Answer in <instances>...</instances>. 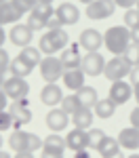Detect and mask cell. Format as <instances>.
<instances>
[{"label": "cell", "instance_id": "20", "mask_svg": "<svg viewBox=\"0 0 139 158\" xmlns=\"http://www.w3.org/2000/svg\"><path fill=\"white\" fill-rule=\"evenodd\" d=\"M61 63H63V68H65V70H74V68H80V63H82V57H80L78 44H67V47L61 51Z\"/></svg>", "mask_w": 139, "mask_h": 158}, {"label": "cell", "instance_id": "34", "mask_svg": "<svg viewBox=\"0 0 139 158\" xmlns=\"http://www.w3.org/2000/svg\"><path fill=\"white\" fill-rule=\"evenodd\" d=\"M13 127V116L9 110H0V133H4V131H9Z\"/></svg>", "mask_w": 139, "mask_h": 158}, {"label": "cell", "instance_id": "45", "mask_svg": "<svg viewBox=\"0 0 139 158\" xmlns=\"http://www.w3.org/2000/svg\"><path fill=\"white\" fill-rule=\"evenodd\" d=\"M6 38H9V32H4V27L0 25V49H2V44L6 42Z\"/></svg>", "mask_w": 139, "mask_h": 158}, {"label": "cell", "instance_id": "47", "mask_svg": "<svg viewBox=\"0 0 139 158\" xmlns=\"http://www.w3.org/2000/svg\"><path fill=\"white\" fill-rule=\"evenodd\" d=\"M133 95H135V99H137V103H139V85H135V89H133Z\"/></svg>", "mask_w": 139, "mask_h": 158}, {"label": "cell", "instance_id": "28", "mask_svg": "<svg viewBox=\"0 0 139 158\" xmlns=\"http://www.w3.org/2000/svg\"><path fill=\"white\" fill-rule=\"evenodd\" d=\"M80 108H82V106H80V101H78L76 95H67V97L61 99V110H63V112H67L70 116H74Z\"/></svg>", "mask_w": 139, "mask_h": 158}, {"label": "cell", "instance_id": "16", "mask_svg": "<svg viewBox=\"0 0 139 158\" xmlns=\"http://www.w3.org/2000/svg\"><path fill=\"white\" fill-rule=\"evenodd\" d=\"M55 13H57V17L61 19V25H74V23H78V19H80V11H78V6H74L72 2L59 4V6L55 9Z\"/></svg>", "mask_w": 139, "mask_h": 158}, {"label": "cell", "instance_id": "24", "mask_svg": "<svg viewBox=\"0 0 139 158\" xmlns=\"http://www.w3.org/2000/svg\"><path fill=\"white\" fill-rule=\"evenodd\" d=\"M93 112H95V116H97V118H103V120H108V118H112L114 112H116V103H114L110 97H108V99H99V101L95 103Z\"/></svg>", "mask_w": 139, "mask_h": 158}, {"label": "cell", "instance_id": "44", "mask_svg": "<svg viewBox=\"0 0 139 158\" xmlns=\"http://www.w3.org/2000/svg\"><path fill=\"white\" fill-rule=\"evenodd\" d=\"M74 158H91V152H88L87 148H84V150H78L74 154Z\"/></svg>", "mask_w": 139, "mask_h": 158}, {"label": "cell", "instance_id": "22", "mask_svg": "<svg viewBox=\"0 0 139 158\" xmlns=\"http://www.w3.org/2000/svg\"><path fill=\"white\" fill-rule=\"evenodd\" d=\"M76 97H78V101H80L82 108H95V103L99 101V97H97V89L87 86V85L76 91Z\"/></svg>", "mask_w": 139, "mask_h": 158}, {"label": "cell", "instance_id": "54", "mask_svg": "<svg viewBox=\"0 0 139 158\" xmlns=\"http://www.w3.org/2000/svg\"><path fill=\"white\" fill-rule=\"evenodd\" d=\"M0 2H9V0H0Z\"/></svg>", "mask_w": 139, "mask_h": 158}, {"label": "cell", "instance_id": "53", "mask_svg": "<svg viewBox=\"0 0 139 158\" xmlns=\"http://www.w3.org/2000/svg\"><path fill=\"white\" fill-rule=\"evenodd\" d=\"M2 143H4V141H2V135H0V148H2Z\"/></svg>", "mask_w": 139, "mask_h": 158}, {"label": "cell", "instance_id": "26", "mask_svg": "<svg viewBox=\"0 0 139 158\" xmlns=\"http://www.w3.org/2000/svg\"><path fill=\"white\" fill-rule=\"evenodd\" d=\"M40 53L42 51L40 49H34V47H23V49L19 51V57L25 61V63H30L32 68H36V65H40V61H42V57H40Z\"/></svg>", "mask_w": 139, "mask_h": 158}, {"label": "cell", "instance_id": "49", "mask_svg": "<svg viewBox=\"0 0 139 158\" xmlns=\"http://www.w3.org/2000/svg\"><path fill=\"white\" fill-rule=\"evenodd\" d=\"M0 158H11V154H6V152H0Z\"/></svg>", "mask_w": 139, "mask_h": 158}, {"label": "cell", "instance_id": "35", "mask_svg": "<svg viewBox=\"0 0 139 158\" xmlns=\"http://www.w3.org/2000/svg\"><path fill=\"white\" fill-rule=\"evenodd\" d=\"M13 4L25 15V13H32V9L38 4V0H13Z\"/></svg>", "mask_w": 139, "mask_h": 158}, {"label": "cell", "instance_id": "39", "mask_svg": "<svg viewBox=\"0 0 139 158\" xmlns=\"http://www.w3.org/2000/svg\"><path fill=\"white\" fill-rule=\"evenodd\" d=\"M129 80H131V85H133V86L139 85V65H135V68L131 70V74H129Z\"/></svg>", "mask_w": 139, "mask_h": 158}, {"label": "cell", "instance_id": "42", "mask_svg": "<svg viewBox=\"0 0 139 158\" xmlns=\"http://www.w3.org/2000/svg\"><path fill=\"white\" fill-rule=\"evenodd\" d=\"M42 158H63L61 152H51V150H42Z\"/></svg>", "mask_w": 139, "mask_h": 158}, {"label": "cell", "instance_id": "9", "mask_svg": "<svg viewBox=\"0 0 139 158\" xmlns=\"http://www.w3.org/2000/svg\"><path fill=\"white\" fill-rule=\"evenodd\" d=\"M70 120H72V116H70L67 112H63L61 108H53L49 114H47V118H44L47 127H49L53 133H59V131H63V129L70 124Z\"/></svg>", "mask_w": 139, "mask_h": 158}, {"label": "cell", "instance_id": "6", "mask_svg": "<svg viewBox=\"0 0 139 158\" xmlns=\"http://www.w3.org/2000/svg\"><path fill=\"white\" fill-rule=\"evenodd\" d=\"M2 89L4 93L9 95L11 101H19V99H25L27 93H30V85L25 78H19V76H6V80L2 82Z\"/></svg>", "mask_w": 139, "mask_h": 158}, {"label": "cell", "instance_id": "52", "mask_svg": "<svg viewBox=\"0 0 139 158\" xmlns=\"http://www.w3.org/2000/svg\"><path fill=\"white\" fill-rule=\"evenodd\" d=\"M129 158H139V154H131V156H129Z\"/></svg>", "mask_w": 139, "mask_h": 158}, {"label": "cell", "instance_id": "31", "mask_svg": "<svg viewBox=\"0 0 139 158\" xmlns=\"http://www.w3.org/2000/svg\"><path fill=\"white\" fill-rule=\"evenodd\" d=\"M32 13H34V15H38V17H42L44 21H49L51 15H55V9H53V4H47V2H38L36 6L32 9Z\"/></svg>", "mask_w": 139, "mask_h": 158}, {"label": "cell", "instance_id": "19", "mask_svg": "<svg viewBox=\"0 0 139 158\" xmlns=\"http://www.w3.org/2000/svg\"><path fill=\"white\" fill-rule=\"evenodd\" d=\"M84 78H87V74L82 72V68H74V70H65L61 76L63 85L67 86V89H72V91H78V89H82L84 86Z\"/></svg>", "mask_w": 139, "mask_h": 158}, {"label": "cell", "instance_id": "48", "mask_svg": "<svg viewBox=\"0 0 139 158\" xmlns=\"http://www.w3.org/2000/svg\"><path fill=\"white\" fill-rule=\"evenodd\" d=\"M110 158H125V156H122V152H116V154H112Z\"/></svg>", "mask_w": 139, "mask_h": 158}, {"label": "cell", "instance_id": "15", "mask_svg": "<svg viewBox=\"0 0 139 158\" xmlns=\"http://www.w3.org/2000/svg\"><path fill=\"white\" fill-rule=\"evenodd\" d=\"M61 99H63V93H61V86L59 85L47 82V85L42 86V91H40V101H42L44 106L55 108L57 103H61Z\"/></svg>", "mask_w": 139, "mask_h": 158}, {"label": "cell", "instance_id": "51", "mask_svg": "<svg viewBox=\"0 0 139 158\" xmlns=\"http://www.w3.org/2000/svg\"><path fill=\"white\" fill-rule=\"evenodd\" d=\"M80 2H84V4H91V2H93V0H80Z\"/></svg>", "mask_w": 139, "mask_h": 158}, {"label": "cell", "instance_id": "10", "mask_svg": "<svg viewBox=\"0 0 139 158\" xmlns=\"http://www.w3.org/2000/svg\"><path fill=\"white\" fill-rule=\"evenodd\" d=\"M32 36H34V30H32L27 23H15L11 27V32H9L11 42L15 44V47H21V49L32 42Z\"/></svg>", "mask_w": 139, "mask_h": 158}, {"label": "cell", "instance_id": "3", "mask_svg": "<svg viewBox=\"0 0 139 158\" xmlns=\"http://www.w3.org/2000/svg\"><path fill=\"white\" fill-rule=\"evenodd\" d=\"M9 146L13 152H36V150H42V139L36 133L13 131L9 137Z\"/></svg>", "mask_w": 139, "mask_h": 158}, {"label": "cell", "instance_id": "25", "mask_svg": "<svg viewBox=\"0 0 139 158\" xmlns=\"http://www.w3.org/2000/svg\"><path fill=\"white\" fill-rule=\"evenodd\" d=\"M97 152H99L103 158H110L112 154L120 152V141H118V137H110V135H105V139L101 141V146L97 148Z\"/></svg>", "mask_w": 139, "mask_h": 158}, {"label": "cell", "instance_id": "40", "mask_svg": "<svg viewBox=\"0 0 139 158\" xmlns=\"http://www.w3.org/2000/svg\"><path fill=\"white\" fill-rule=\"evenodd\" d=\"M129 120H131V127H137V129H139V106L133 110V112H131Z\"/></svg>", "mask_w": 139, "mask_h": 158}, {"label": "cell", "instance_id": "33", "mask_svg": "<svg viewBox=\"0 0 139 158\" xmlns=\"http://www.w3.org/2000/svg\"><path fill=\"white\" fill-rule=\"evenodd\" d=\"M27 25H30L34 32H40V30H44V27H47V21H44L42 17L34 15V13H30V15H27Z\"/></svg>", "mask_w": 139, "mask_h": 158}, {"label": "cell", "instance_id": "27", "mask_svg": "<svg viewBox=\"0 0 139 158\" xmlns=\"http://www.w3.org/2000/svg\"><path fill=\"white\" fill-rule=\"evenodd\" d=\"M67 148L65 143V139H63L61 135H49V137H44V141H42V150H51V152H61Z\"/></svg>", "mask_w": 139, "mask_h": 158}, {"label": "cell", "instance_id": "23", "mask_svg": "<svg viewBox=\"0 0 139 158\" xmlns=\"http://www.w3.org/2000/svg\"><path fill=\"white\" fill-rule=\"evenodd\" d=\"M32 65L30 63H25L19 55L15 57V59H11V63H9V74L11 76H19V78H27L30 74H32Z\"/></svg>", "mask_w": 139, "mask_h": 158}, {"label": "cell", "instance_id": "46", "mask_svg": "<svg viewBox=\"0 0 139 158\" xmlns=\"http://www.w3.org/2000/svg\"><path fill=\"white\" fill-rule=\"evenodd\" d=\"M13 158H34V154L32 152H17Z\"/></svg>", "mask_w": 139, "mask_h": 158}, {"label": "cell", "instance_id": "55", "mask_svg": "<svg viewBox=\"0 0 139 158\" xmlns=\"http://www.w3.org/2000/svg\"><path fill=\"white\" fill-rule=\"evenodd\" d=\"M137 9H139V0H137Z\"/></svg>", "mask_w": 139, "mask_h": 158}, {"label": "cell", "instance_id": "38", "mask_svg": "<svg viewBox=\"0 0 139 158\" xmlns=\"http://www.w3.org/2000/svg\"><path fill=\"white\" fill-rule=\"evenodd\" d=\"M116 2V6H122V9H133V6H137V0H114Z\"/></svg>", "mask_w": 139, "mask_h": 158}, {"label": "cell", "instance_id": "32", "mask_svg": "<svg viewBox=\"0 0 139 158\" xmlns=\"http://www.w3.org/2000/svg\"><path fill=\"white\" fill-rule=\"evenodd\" d=\"M125 57H126V61L135 68V65H139V44H133L131 42V47L125 51Z\"/></svg>", "mask_w": 139, "mask_h": 158}, {"label": "cell", "instance_id": "2", "mask_svg": "<svg viewBox=\"0 0 139 158\" xmlns=\"http://www.w3.org/2000/svg\"><path fill=\"white\" fill-rule=\"evenodd\" d=\"M70 44V36L63 27H57V30H47L42 36H40V42H38V49L42 51L44 55H55L63 51Z\"/></svg>", "mask_w": 139, "mask_h": 158}, {"label": "cell", "instance_id": "4", "mask_svg": "<svg viewBox=\"0 0 139 158\" xmlns=\"http://www.w3.org/2000/svg\"><path fill=\"white\" fill-rule=\"evenodd\" d=\"M133 65L126 61L125 55H114L110 61H105V70H103V76L110 80V82H116V80H125L126 76L131 74Z\"/></svg>", "mask_w": 139, "mask_h": 158}, {"label": "cell", "instance_id": "7", "mask_svg": "<svg viewBox=\"0 0 139 158\" xmlns=\"http://www.w3.org/2000/svg\"><path fill=\"white\" fill-rule=\"evenodd\" d=\"M116 11V2L114 0H93L91 4H87V17L93 21H101L112 17Z\"/></svg>", "mask_w": 139, "mask_h": 158}, {"label": "cell", "instance_id": "14", "mask_svg": "<svg viewBox=\"0 0 139 158\" xmlns=\"http://www.w3.org/2000/svg\"><path fill=\"white\" fill-rule=\"evenodd\" d=\"M65 143H67V148H70L72 152H78V150L88 148V131L74 127L70 133L65 135Z\"/></svg>", "mask_w": 139, "mask_h": 158}, {"label": "cell", "instance_id": "12", "mask_svg": "<svg viewBox=\"0 0 139 158\" xmlns=\"http://www.w3.org/2000/svg\"><path fill=\"white\" fill-rule=\"evenodd\" d=\"M78 44L84 51H88V53L91 51H99L101 44H103V34L93 30V27H87V30H82V34L78 38Z\"/></svg>", "mask_w": 139, "mask_h": 158}, {"label": "cell", "instance_id": "18", "mask_svg": "<svg viewBox=\"0 0 139 158\" xmlns=\"http://www.w3.org/2000/svg\"><path fill=\"white\" fill-rule=\"evenodd\" d=\"M21 17H23V13L13 4V0L0 2V25H2V27H4L6 23H17Z\"/></svg>", "mask_w": 139, "mask_h": 158}, {"label": "cell", "instance_id": "8", "mask_svg": "<svg viewBox=\"0 0 139 158\" xmlns=\"http://www.w3.org/2000/svg\"><path fill=\"white\" fill-rule=\"evenodd\" d=\"M80 68H82V72L87 74V76H101L103 70H105V59L101 57V53L97 51H91L87 53L84 57H82V63H80Z\"/></svg>", "mask_w": 139, "mask_h": 158}, {"label": "cell", "instance_id": "13", "mask_svg": "<svg viewBox=\"0 0 139 158\" xmlns=\"http://www.w3.org/2000/svg\"><path fill=\"white\" fill-rule=\"evenodd\" d=\"M11 116H13V127H23L32 120V112L27 108L25 99H19V101H13L11 103Z\"/></svg>", "mask_w": 139, "mask_h": 158}, {"label": "cell", "instance_id": "43", "mask_svg": "<svg viewBox=\"0 0 139 158\" xmlns=\"http://www.w3.org/2000/svg\"><path fill=\"white\" fill-rule=\"evenodd\" d=\"M131 42L133 44H139V25L135 30H131Z\"/></svg>", "mask_w": 139, "mask_h": 158}, {"label": "cell", "instance_id": "41", "mask_svg": "<svg viewBox=\"0 0 139 158\" xmlns=\"http://www.w3.org/2000/svg\"><path fill=\"white\" fill-rule=\"evenodd\" d=\"M6 103H9V95H6L4 89L0 86V110H6Z\"/></svg>", "mask_w": 139, "mask_h": 158}, {"label": "cell", "instance_id": "5", "mask_svg": "<svg viewBox=\"0 0 139 158\" xmlns=\"http://www.w3.org/2000/svg\"><path fill=\"white\" fill-rule=\"evenodd\" d=\"M63 72H65V68H63L61 59L55 55H47L40 61V76L44 82H57L63 76Z\"/></svg>", "mask_w": 139, "mask_h": 158}, {"label": "cell", "instance_id": "37", "mask_svg": "<svg viewBox=\"0 0 139 158\" xmlns=\"http://www.w3.org/2000/svg\"><path fill=\"white\" fill-rule=\"evenodd\" d=\"M57 27H63V25H61V19H59L57 13H55V15H51L49 21H47V30H57Z\"/></svg>", "mask_w": 139, "mask_h": 158}, {"label": "cell", "instance_id": "29", "mask_svg": "<svg viewBox=\"0 0 139 158\" xmlns=\"http://www.w3.org/2000/svg\"><path fill=\"white\" fill-rule=\"evenodd\" d=\"M103 139H105V131L103 129H88V148L91 150H97Z\"/></svg>", "mask_w": 139, "mask_h": 158}, {"label": "cell", "instance_id": "36", "mask_svg": "<svg viewBox=\"0 0 139 158\" xmlns=\"http://www.w3.org/2000/svg\"><path fill=\"white\" fill-rule=\"evenodd\" d=\"M9 63H11V59H9V53L4 49H0V74L9 72Z\"/></svg>", "mask_w": 139, "mask_h": 158}, {"label": "cell", "instance_id": "21", "mask_svg": "<svg viewBox=\"0 0 139 158\" xmlns=\"http://www.w3.org/2000/svg\"><path fill=\"white\" fill-rule=\"evenodd\" d=\"M93 120H95V112H93V108H80L74 116H72L74 127L84 129V131H88V129L93 127Z\"/></svg>", "mask_w": 139, "mask_h": 158}, {"label": "cell", "instance_id": "17", "mask_svg": "<svg viewBox=\"0 0 139 158\" xmlns=\"http://www.w3.org/2000/svg\"><path fill=\"white\" fill-rule=\"evenodd\" d=\"M118 141H120V148H125V150H131V152L139 150V129L137 127L122 129L118 133Z\"/></svg>", "mask_w": 139, "mask_h": 158}, {"label": "cell", "instance_id": "30", "mask_svg": "<svg viewBox=\"0 0 139 158\" xmlns=\"http://www.w3.org/2000/svg\"><path fill=\"white\" fill-rule=\"evenodd\" d=\"M125 25L129 27V30H135L139 25V9L137 6H133V9H126L125 11Z\"/></svg>", "mask_w": 139, "mask_h": 158}, {"label": "cell", "instance_id": "11", "mask_svg": "<svg viewBox=\"0 0 139 158\" xmlns=\"http://www.w3.org/2000/svg\"><path fill=\"white\" fill-rule=\"evenodd\" d=\"M131 95H133V85H129L126 80H116L110 86V95L108 97L112 99L116 106H122V103H126L131 99Z\"/></svg>", "mask_w": 139, "mask_h": 158}, {"label": "cell", "instance_id": "1", "mask_svg": "<svg viewBox=\"0 0 139 158\" xmlns=\"http://www.w3.org/2000/svg\"><path fill=\"white\" fill-rule=\"evenodd\" d=\"M103 44L112 55H125L131 47V30L126 25H112L103 34Z\"/></svg>", "mask_w": 139, "mask_h": 158}, {"label": "cell", "instance_id": "50", "mask_svg": "<svg viewBox=\"0 0 139 158\" xmlns=\"http://www.w3.org/2000/svg\"><path fill=\"white\" fill-rule=\"evenodd\" d=\"M38 2H47V4H53V0H38Z\"/></svg>", "mask_w": 139, "mask_h": 158}]
</instances>
